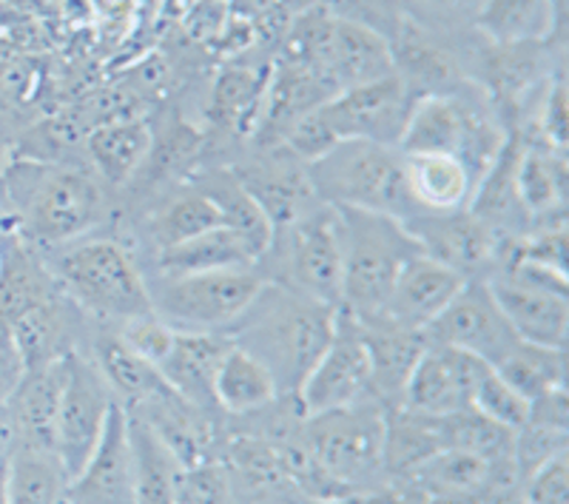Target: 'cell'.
<instances>
[{
  "mask_svg": "<svg viewBox=\"0 0 569 504\" xmlns=\"http://www.w3.org/2000/svg\"><path fill=\"white\" fill-rule=\"evenodd\" d=\"M0 191L12 208L14 231L40 248L89 237L109 211L103 182L80 162L18 157L0 171Z\"/></svg>",
  "mask_w": 569,
  "mask_h": 504,
  "instance_id": "6da1fadb",
  "label": "cell"
},
{
  "mask_svg": "<svg viewBox=\"0 0 569 504\" xmlns=\"http://www.w3.org/2000/svg\"><path fill=\"white\" fill-rule=\"evenodd\" d=\"M91 359H94V365L106 376L109 388L114 391L117 402L123 407L140 405V402H146L166 385L154 365L142 363L140 356L131 354L111 328L94 334V339H91Z\"/></svg>",
  "mask_w": 569,
  "mask_h": 504,
  "instance_id": "1f68e13d",
  "label": "cell"
},
{
  "mask_svg": "<svg viewBox=\"0 0 569 504\" xmlns=\"http://www.w3.org/2000/svg\"><path fill=\"white\" fill-rule=\"evenodd\" d=\"M421 3H427V7H433L436 12H445V14H465V12H470L472 18H476L485 0H421Z\"/></svg>",
  "mask_w": 569,
  "mask_h": 504,
  "instance_id": "7dc6e473",
  "label": "cell"
},
{
  "mask_svg": "<svg viewBox=\"0 0 569 504\" xmlns=\"http://www.w3.org/2000/svg\"><path fill=\"white\" fill-rule=\"evenodd\" d=\"M413 95L399 75L373 80V83L353 86L319 106L325 123L333 137L342 140H368L379 146L399 149L401 131L408 126Z\"/></svg>",
  "mask_w": 569,
  "mask_h": 504,
  "instance_id": "8fae6325",
  "label": "cell"
},
{
  "mask_svg": "<svg viewBox=\"0 0 569 504\" xmlns=\"http://www.w3.org/2000/svg\"><path fill=\"white\" fill-rule=\"evenodd\" d=\"M496 374L510 385L512 391L525 396L527 402H536L541 396L552 394L558 388H567L563 382V348H547V345L516 343L510 354L498 365H492Z\"/></svg>",
  "mask_w": 569,
  "mask_h": 504,
  "instance_id": "8d00e7d4",
  "label": "cell"
},
{
  "mask_svg": "<svg viewBox=\"0 0 569 504\" xmlns=\"http://www.w3.org/2000/svg\"><path fill=\"white\" fill-rule=\"evenodd\" d=\"M66 382V356L43 368H29L0 411V427L9 447H32L54 453L58 407Z\"/></svg>",
  "mask_w": 569,
  "mask_h": 504,
  "instance_id": "ac0fdd59",
  "label": "cell"
},
{
  "mask_svg": "<svg viewBox=\"0 0 569 504\" xmlns=\"http://www.w3.org/2000/svg\"><path fill=\"white\" fill-rule=\"evenodd\" d=\"M492 471L496 467L476 453L445 447L408 476L427 496H439V493H479L490 482Z\"/></svg>",
  "mask_w": 569,
  "mask_h": 504,
  "instance_id": "74e56055",
  "label": "cell"
},
{
  "mask_svg": "<svg viewBox=\"0 0 569 504\" xmlns=\"http://www.w3.org/2000/svg\"><path fill=\"white\" fill-rule=\"evenodd\" d=\"M117 405L114 391L94 365L91 356L74 348L66 354V382L58 407V431H54V456L63 465L69 482L89 462L98 447L100 434Z\"/></svg>",
  "mask_w": 569,
  "mask_h": 504,
  "instance_id": "30bf717a",
  "label": "cell"
},
{
  "mask_svg": "<svg viewBox=\"0 0 569 504\" xmlns=\"http://www.w3.org/2000/svg\"><path fill=\"white\" fill-rule=\"evenodd\" d=\"M83 142L98 180L106 186H126L149 160L154 149V135L137 117H123V120L91 126Z\"/></svg>",
  "mask_w": 569,
  "mask_h": 504,
  "instance_id": "83f0119b",
  "label": "cell"
},
{
  "mask_svg": "<svg viewBox=\"0 0 569 504\" xmlns=\"http://www.w3.org/2000/svg\"><path fill=\"white\" fill-rule=\"evenodd\" d=\"M342 226L333 206H313L291 226L273 231L271 246L259 257L257 271L268 283L339 310L342 303Z\"/></svg>",
  "mask_w": 569,
  "mask_h": 504,
  "instance_id": "52a82bcc",
  "label": "cell"
},
{
  "mask_svg": "<svg viewBox=\"0 0 569 504\" xmlns=\"http://www.w3.org/2000/svg\"><path fill=\"white\" fill-rule=\"evenodd\" d=\"M425 336L430 345L465 350V354L479 356L487 365L501 363L518 343V336L512 334L510 323L498 308L487 279H467L465 288L450 299V305L427 325Z\"/></svg>",
  "mask_w": 569,
  "mask_h": 504,
  "instance_id": "4fadbf2b",
  "label": "cell"
},
{
  "mask_svg": "<svg viewBox=\"0 0 569 504\" xmlns=\"http://www.w3.org/2000/svg\"><path fill=\"white\" fill-rule=\"evenodd\" d=\"M405 177L421 214L470 208L479 177L453 155H405Z\"/></svg>",
  "mask_w": 569,
  "mask_h": 504,
  "instance_id": "4316f807",
  "label": "cell"
},
{
  "mask_svg": "<svg viewBox=\"0 0 569 504\" xmlns=\"http://www.w3.org/2000/svg\"><path fill=\"white\" fill-rule=\"evenodd\" d=\"M313 195L333 208H362L408 223L419 217L405 177V155L396 146L342 140L328 155L308 162Z\"/></svg>",
  "mask_w": 569,
  "mask_h": 504,
  "instance_id": "5b68a950",
  "label": "cell"
},
{
  "mask_svg": "<svg viewBox=\"0 0 569 504\" xmlns=\"http://www.w3.org/2000/svg\"><path fill=\"white\" fill-rule=\"evenodd\" d=\"M569 451L525 478L527 504H569Z\"/></svg>",
  "mask_w": 569,
  "mask_h": 504,
  "instance_id": "7bdbcfd3",
  "label": "cell"
},
{
  "mask_svg": "<svg viewBox=\"0 0 569 504\" xmlns=\"http://www.w3.org/2000/svg\"><path fill=\"white\" fill-rule=\"evenodd\" d=\"M66 498L71 504H137V456L129 411L120 402L111 407L89 462L69 482Z\"/></svg>",
  "mask_w": 569,
  "mask_h": 504,
  "instance_id": "2e32d148",
  "label": "cell"
},
{
  "mask_svg": "<svg viewBox=\"0 0 569 504\" xmlns=\"http://www.w3.org/2000/svg\"><path fill=\"white\" fill-rule=\"evenodd\" d=\"M472 411H479L487 419L498 422V425L510 427V431H521L530 422V402L525 396L512 391L496 368H487L485 376L479 379L476 391H472Z\"/></svg>",
  "mask_w": 569,
  "mask_h": 504,
  "instance_id": "f35d334b",
  "label": "cell"
},
{
  "mask_svg": "<svg viewBox=\"0 0 569 504\" xmlns=\"http://www.w3.org/2000/svg\"><path fill=\"white\" fill-rule=\"evenodd\" d=\"M3 166H7V155H3V146H0V171H3Z\"/></svg>",
  "mask_w": 569,
  "mask_h": 504,
  "instance_id": "f907efd6",
  "label": "cell"
},
{
  "mask_svg": "<svg viewBox=\"0 0 569 504\" xmlns=\"http://www.w3.org/2000/svg\"><path fill=\"white\" fill-rule=\"evenodd\" d=\"M228 348H231L228 334H180L177 330L171 350L157 365V374L177 396L197 405L200 411H208V407H217L213 379H217V370H220Z\"/></svg>",
  "mask_w": 569,
  "mask_h": 504,
  "instance_id": "7402d4cb",
  "label": "cell"
},
{
  "mask_svg": "<svg viewBox=\"0 0 569 504\" xmlns=\"http://www.w3.org/2000/svg\"><path fill=\"white\" fill-rule=\"evenodd\" d=\"M530 422L532 425L556 427V431H569V405L567 388H558L541 399L530 402Z\"/></svg>",
  "mask_w": 569,
  "mask_h": 504,
  "instance_id": "f6af8a7d",
  "label": "cell"
},
{
  "mask_svg": "<svg viewBox=\"0 0 569 504\" xmlns=\"http://www.w3.org/2000/svg\"><path fill=\"white\" fill-rule=\"evenodd\" d=\"M268 69H251V66H231L217 78L211 98V117L213 123L231 131H253L259 120V109L266 100Z\"/></svg>",
  "mask_w": 569,
  "mask_h": 504,
  "instance_id": "836d02e7",
  "label": "cell"
},
{
  "mask_svg": "<svg viewBox=\"0 0 569 504\" xmlns=\"http://www.w3.org/2000/svg\"><path fill=\"white\" fill-rule=\"evenodd\" d=\"M333 334L337 308L268 279L228 330L233 345H240L271 370L279 394L293 396L325 354Z\"/></svg>",
  "mask_w": 569,
  "mask_h": 504,
  "instance_id": "7a4b0ae2",
  "label": "cell"
},
{
  "mask_svg": "<svg viewBox=\"0 0 569 504\" xmlns=\"http://www.w3.org/2000/svg\"><path fill=\"white\" fill-rule=\"evenodd\" d=\"M476 29L492 46L541 43L552 29V0H485L476 14Z\"/></svg>",
  "mask_w": 569,
  "mask_h": 504,
  "instance_id": "d6a6232c",
  "label": "cell"
},
{
  "mask_svg": "<svg viewBox=\"0 0 569 504\" xmlns=\"http://www.w3.org/2000/svg\"><path fill=\"white\" fill-rule=\"evenodd\" d=\"M58 285L43 257L18 231H0V328H9L32 305L54 297Z\"/></svg>",
  "mask_w": 569,
  "mask_h": 504,
  "instance_id": "cb8c5ba5",
  "label": "cell"
},
{
  "mask_svg": "<svg viewBox=\"0 0 569 504\" xmlns=\"http://www.w3.org/2000/svg\"><path fill=\"white\" fill-rule=\"evenodd\" d=\"M492 365L465 350L430 345L421 354L419 365L401 394V405L421 416H450L472 405V391Z\"/></svg>",
  "mask_w": 569,
  "mask_h": 504,
  "instance_id": "e0dca14e",
  "label": "cell"
},
{
  "mask_svg": "<svg viewBox=\"0 0 569 504\" xmlns=\"http://www.w3.org/2000/svg\"><path fill=\"white\" fill-rule=\"evenodd\" d=\"M465 283L467 277L456 271V268L427 257L425 251L416 254L413 259L405 263V268L396 277L382 319H376V323H388L408 330H425L450 305V299L465 288Z\"/></svg>",
  "mask_w": 569,
  "mask_h": 504,
  "instance_id": "d6986e66",
  "label": "cell"
},
{
  "mask_svg": "<svg viewBox=\"0 0 569 504\" xmlns=\"http://www.w3.org/2000/svg\"><path fill=\"white\" fill-rule=\"evenodd\" d=\"M385 434L388 407L365 399L342 411L308 416L305 451L333 485L350 493L385 467Z\"/></svg>",
  "mask_w": 569,
  "mask_h": 504,
  "instance_id": "9c48e42d",
  "label": "cell"
},
{
  "mask_svg": "<svg viewBox=\"0 0 569 504\" xmlns=\"http://www.w3.org/2000/svg\"><path fill=\"white\" fill-rule=\"evenodd\" d=\"M7 462H9V451H0V504H9V491H7Z\"/></svg>",
  "mask_w": 569,
  "mask_h": 504,
  "instance_id": "c3c4849f",
  "label": "cell"
},
{
  "mask_svg": "<svg viewBox=\"0 0 569 504\" xmlns=\"http://www.w3.org/2000/svg\"><path fill=\"white\" fill-rule=\"evenodd\" d=\"M188 186H194L197 191L208 197L213 202V208L220 211L222 226L231 228L237 237L248 246V251L253 254V259L259 263V257L268 251L273 239V226L268 223V217L262 214V208L257 206L251 195L246 191L237 175H233L228 166H206L200 168Z\"/></svg>",
  "mask_w": 569,
  "mask_h": 504,
  "instance_id": "484cf974",
  "label": "cell"
},
{
  "mask_svg": "<svg viewBox=\"0 0 569 504\" xmlns=\"http://www.w3.org/2000/svg\"><path fill=\"white\" fill-rule=\"evenodd\" d=\"M498 308L510 323L518 343L547 345V348H563L569 328L567 294L543 291L532 285H521L507 277H487Z\"/></svg>",
  "mask_w": 569,
  "mask_h": 504,
  "instance_id": "ffe728a7",
  "label": "cell"
},
{
  "mask_svg": "<svg viewBox=\"0 0 569 504\" xmlns=\"http://www.w3.org/2000/svg\"><path fill=\"white\" fill-rule=\"evenodd\" d=\"M277 12H284L282 0H228V14L251 20V23H262Z\"/></svg>",
  "mask_w": 569,
  "mask_h": 504,
  "instance_id": "bcb514c9",
  "label": "cell"
},
{
  "mask_svg": "<svg viewBox=\"0 0 569 504\" xmlns=\"http://www.w3.org/2000/svg\"><path fill=\"white\" fill-rule=\"evenodd\" d=\"M356 328L368 350L370 388H373L376 402H382L388 411L399 407L410 374L427 350L425 330L396 328L388 323H356Z\"/></svg>",
  "mask_w": 569,
  "mask_h": 504,
  "instance_id": "44dd1931",
  "label": "cell"
},
{
  "mask_svg": "<svg viewBox=\"0 0 569 504\" xmlns=\"http://www.w3.org/2000/svg\"><path fill=\"white\" fill-rule=\"evenodd\" d=\"M257 266L253 254L231 228L220 226L186 239L180 246L151 254V274L146 277H186V274L228 271V268Z\"/></svg>",
  "mask_w": 569,
  "mask_h": 504,
  "instance_id": "f1b7e54d",
  "label": "cell"
},
{
  "mask_svg": "<svg viewBox=\"0 0 569 504\" xmlns=\"http://www.w3.org/2000/svg\"><path fill=\"white\" fill-rule=\"evenodd\" d=\"M436 431H439L441 451H467L490 462L492 467L512 465V445H516V431L487 419L479 411H459L450 416H436Z\"/></svg>",
  "mask_w": 569,
  "mask_h": 504,
  "instance_id": "d590c367",
  "label": "cell"
},
{
  "mask_svg": "<svg viewBox=\"0 0 569 504\" xmlns=\"http://www.w3.org/2000/svg\"><path fill=\"white\" fill-rule=\"evenodd\" d=\"M297 399L305 416L330 414L365 399H376L370 388L368 350L356 323L345 317L342 310H337V334L299 385Z\"/></svg>",
  "mask_w": 569,
  "mask_h": 504,
  "instance_id": "7c38bea8",
  "label": "cell"
},
{
  "mask_svg": "<svg viewBox=\"0 0 569 504\" xmlns=\"http://www.w3.org/2000/svg\"><path fill=\"white\" fill-rule=\"evenodd\" d=\"M342 226V303L353 323L382 319L393 283L421 246L401 220L362 208H337Z\"/></svg>",
  "mask_w": 569,
  "mask_h": 504,
  "instance_id": "277c9868",
  "label": "cell"
},
{
  "mask_svg": "<svg viewBox=\"0 0 569 504\" xmlns=\"http://www.w3.org/2000/svg\"><path fill=\"white\" fill-rule=\"evenodd\" d=\"M9 504H60L69 491V476L54 453L32 447H9Z\"/></svg>",
  "mask_w": 569,
  "mask_h": 504,
  "instance_id": "e575fe53",
  "label": "cell"
},
{
  "mask_svg": "<svg viewBox=\"0 0 569 504\" xmlns=\"http://www.w3.org/2000/svg\"><path fill=\"white\" fill-rule=\"evenodd\" d=\"M228 168L257 200L273 231L291 226L305 211L319 206L311 177H308V166L284 146H259L251 157Z\"/></svg>",
  "mask_w": 569,
  "mask_h": 504,
  "instance_id": "5bb4252c",
  "label": "cell"
},
{
  "mask_svg": "<svg viewBox=\"0 0 569 504\" xmlns=\"http://www.w3.org/2000/svg\"><path fill=\"white\" fill-rule=\"evenodd\" d=\"M516 191L532 228H563L567 208V162L547 146H521L516 162Z\"/></svg>",
  "mask_w": 569,
  "mask_h": 504,
  "instance_id": "603a6c76",
  "label": "cell"
},
{
  "mask_svg": "<svg viewBox=\"0 0 569 504\" xmlns=\"http://www.w3.org/2000/svg\"><path fill=\"white\" fill-rule=\"evenodd\" d=\"M23 374H27L23 356L18 354L7 328H0V411H3V405L9 402V396L14 394V388L20 385Z\"/></svg>",
  "mask_w": 569,
  "mask_h": 504,
  "instance_id": "ee69618b",
  "label": "cell"
},
{
  "mask_svg": "<svg viewBox=\"0 0 569 504\" xmlns=\"http://www.w3.org/2000/svg\"><path fill=\"white\" fill-rule=\"evenodd\" d=\"M220 226L222 217L220 211L213 208V202L208 200L202 191H197L194 186H188L186 182L180 191L166 197V200L146 217V223H142V237L149 239L151 254H154L162 251V248L180 246L186 239Z\"/></svg>",
  "mask_w": 569,
  "mask_h": 504,
  "instance_id": "4dcf8cb0",
  "label": "cell"
},
{
  "mask_svg": "<svg viewBox=\"0 0 569 504\" xmlns=\"http://www.w3.org/2000/svg\"><path fill=\"white\" fill-rule=\"evenodd\" d=\"M279 396L282 394H279L271 370L259 359H253L248 350H242L240 345L231 343L228 354L222 356L217 379H213V402H217V407L233 416H246L266 411Z\"/></svg>",
  "mask_w": 569,
  "mask_h": 504,
  "instance_id": "f546056e",
  "label": "cell"
},
{
  "mask_svg": "<svg viewBox=\"0 0 569 504\" xmlns=\"http://www.w3.org/2000/svg\"><path fill=\"white\" fill-rule=\"evenodd\" d=\"M151 310L180 334H228L251 305L266 277L251 268L186 274V277H146Z\"/></svg>",
  "mask_w": 569,
  "mask_h": 504,
  "instance_id": "ba28073f",
  "label": "cell"
},
{
  "mask_svg": "<svg viewBox=\"0 0 569 504\" xmlns=\"http://www.w3.org/2000/svg\"><path fill=\"white\" fill-rule=\"evenodd\" d=\"M60 504H71V502H69V498H63V502H60Z\"/></svg>",
  "mask_w": 569,
  "mask_h": 504,
  "instance_id": "816d5d0a",
  "label": "cell"
},
{
  "mask_svg": "<svg viewBox=\"0 0 569 504\" xmlns=\"http://www.w3.org/2000/svg\"><path fill=\"white\" fill-rule=\"evenodd\" d=\"M174 504H231V482L220 465H188L174 476Z\"/></svg>",
  "mask_w": 569,
  "mask_h": 504,
  "instance_id": "ab89813d",
  "label": "cell"
},
{
  "mask_svg": "<svg viewBox=\"0 0 569 504\" xmlns=\"http://www.w3.org/2000/svg\"><path fill=\"white\" fill-rule=\"evenodd\" d=\"M405 226L427 257L456 268L467 279H487L496 271L505 237H498L470 208L450 214H419Z\"/></svg>",
  "mask_w": 569,
  "mask_h": 504,
  "instance_id": "9a60e30c",
  "label": "cell"
},
{
  "mask_svg": "<svg viewBox=\"0 0 569 504\" xmlns=\"http://www.w3.org/2000/svg\"><path fill=\"white\" fill-rule=\"evenodd\" d=\"M46 268L58 291L94 323L117 325L151 314L149 283L134 254L109 237H80L46 248Z\"/></svg>",
  "mask_w": 569,
  "mask_h": 504,
  "instance_id": "3957f363",
  "label": "cell"
},
{
  "mask_svg": "<svg viewBox=\"0 0 569 504\" xmlns=\"http://www.w3.org/2000/svg\"><path fill=\"white\" fill-rule=\"evenodd\" d=\"M0 451H9V439L7 434H3V427H0Z\"/></svg>",
  "mask_w": 569,
  "mask_h": 504,
  "instance_id": "681fc988",
  "label": "cell"
},
{
  "mask_svg": "<svg viewBox=\"0 0 569 504\" xmlns=\"http://www.w3.org/2000/svg\"><path fill=\"white\" fill-rule=\"evenodd\" d=\"M567 453V431L543 427L527 422L521 431H516V445H512V467L518 478L525 482L532 471L547 465L550 459Z\"/></svg>",
  "mask_w": 569,
  "mask_h": 504,
  "instance_id": "60d3db41",
  "label": "cell"
},
{
  "mask_svg": "<svg viewBox=\"0 0 569 504\" xmlns=\"http://www.w3.org/2000/svg\"><path fill=\"white\" fill-rule=\"evenodd\" d=\"M505 129L496 123L479 98H470L459 83L447 91L421 95L410 106L408 126L401 131V155H453L485 177L505 149Z\"/></svg>",
  "mask_w": 569,
  "mask_h": 504,
  "instance_id": "8992f818",
  "label": "cell"
},
{
  "mask_svg": "<svg viewBox=\"0 0 569 504\" xmlns=\"http://www.w3.org/2000/svg\"><path fill=\"white\" fill-rule=\"evenodd\" d=\"M111 330L120 336V343H123L131 354H137L142 363L154 365V368L166 359L177 334V330H171L169 325L157 317L154 310H151V314H142V317L129 319V323L123 325H117V328Z\"/></svg>",
  "mask_w": 569,
  "mask_h": 504,
  "instance_id": "b9f144b4",
  "label": "cell"
},
{
  "mask_svg": "<svg viewBox=\"0 0 569 504\" xmlns=\"http://www.w3.org/2000/svg\"><path fill=\"white\" fill-rule=\"evenodd\" d=\"M78 314L80 310L58 291L54 297L23 310L9 325L7 334L12 336L14 348L23 356L27 370L58 363L69 350H74V317Z\"/></svg>",
  "mask_w": 569,
  "mask_h": 504,
  "instance_id": "d4e9b609",
  "label": "cell"
}]
</instances>
